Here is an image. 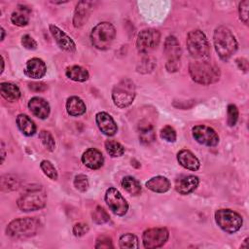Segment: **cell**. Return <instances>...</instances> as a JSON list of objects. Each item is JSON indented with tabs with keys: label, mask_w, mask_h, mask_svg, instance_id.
Instances as JSON below:
<instances>
[{
	"label": "cell",
	"mask_w": 249,
	"mask_h": 249,
	"mask_svg": "<svg viewBox=\"0 0 249 249\" xmlns=\"http://www.w3.org/2000/svg\"><path fill=\"white\" fill-rule=\"evenodd\" d=\"M236 64L238 65V67L241 69V70H243V71H247V69H248V62H247V60L245 59V58H243V57H239V58H237L236 60Z\"/></svg>",
	"instance_id": "45"
},
{
	"label": "cell",
	"mask_w": 249,
	"mask_h": 249,
	"mask_svg": "<svg viewBox=\"0 0 249 249\" xmlns=\"http://www.w3.org/2000/svg\"><path fill=\"white\" fill-rule=\"evenodd\" d=\"M122 187L132 196H138L141 193V186L139 182L131 176H125L123 178Z\"/></svg>",
	"instance_id": "29"
},
{
	"label": "cell",
	"mask_w": 249,
	"mask_h": 249,
	"mask_svg": "<svg viewBox=\"0 0 249 249\" xmlns=\"http://www.w3.org/2000/svg\"><path fill=\"white\" fill-rule=\"evenodd\" d=\"M66 76L75 82H85L89 79V72L86 68L79 65H72L66 68Z\"/></svg>",
	"instance_id": "28"
},
{
	"label": "cell",
	"mask_w": 249,
	"mask_h": 249,
	"mask_svg": "<svg viewBox=\"0 0 249 249\" xmlns=\"http://www.w3.org/2000/svg\"><path fill=\"white\" fill-rule=\"evenodd\" d=\"M189 73L192 79L201 85H210L220 79V69L207 61L192 62L189 66Z\"/></svg>",
	"instance_id": "4"
},
{
	"label": "cell",
	"mask_w": 249,
	"mask_h": 249,
	"mask_svg": "<svg viewBox=\"0 0 249 249\" xmlns=\"http://www.w3.org/2000/svg\"><path fill=\"white\" fill-rule=\"evenodd\" d=\"M135 86L129 79L120 81L112 90V99L119 108L128 107L135 98Z\"/></svg>",
	"instance_id": "6"
},
{
	"label": "cell",
	"mask_w": 249,
	"mask_h": 249,
	"mask_svg": "<svg viewBox=\"0 0 249 249\" xmlns=\"http://www.w3.org/2000/svg\"><path fill=\"white\" fill-rule=\"evenodd\" d=\"M95 248H113V243H112V239L107 236V235H100L97 237L96 239V243H95Z\"/></svg>",
	"instance_id": "41"
},
{
	"label": "cell",
	"mask_w": 249,
	"mask_h": 249,
	"mask_svg": "<svg viewBox=\"0 0 249 249\" xmlns=\"http://www.w3.org/2000/svg\"><path fill=\"white\" fill-rule=\"evenodd\" d=\"M92 220L95 224H104L110 220L109 214L101 206H97L92 212Z\"/></svg>",
	"instance_id": "35"
},
{
	"label": "cell",
	"mask_w": 249,
	"mask_h": 249,
	"mask_svg": "<svg viewBox=\"0 0 249 249\" xmlns=\"http://www.w3.org/2000/svg\"><path fill=\"white\" fill-rule=\"evenodd\" d=\"M1 58H2V70H1V74H2L4 71V58H3V56Z\"/></svg>",
	"instance_id": "48"
},
{
	"label": "cell",
	"mask_w": 249,
	"mask_h": 249,
	"mask_svg": "<svg viewBox=\"0 0 249 249\" xmlns=\"http://www.w3.org/2000/svg\"><path fill=\"white\" fill-rule=\"evenodd\" d=\"M74 187L80 192H86L89 189V181L86 175L79 174L74 178Z\"/></svg>",
	"instance_id": "38"
},
{
	"label": "cell",
	"mask_w": 249,
	"mask_h": 249,
	"mask_svg": "<svg viewBox=\"0 0 249 249\" xmlns=\"http://www.w3.org/2000/svg\"><path fill=\"white\" fill-rule=\"evenodd\" d=\"M95 121L98 128L100 131L107 135V136H113L116 134L118 127L113 120V118L106 112H99L95 116Z\"/></svg>",
	"instance_id": "16"
},
{
	"label": "cell",
	"mask_w": 249,
	"mask_h": 249,
	"mask_svg": "<svg viewBox=\"0 0 249 249\" xmlns=\"http://www.w3.org/2000/svg\"><path fill=\"white\" fill-rule=\"evenodd\" d=\"M215 221L228 233H234L239 231L243 223L241 216L231 209H218L215 212Z\"/></svg>",
	"instance_id": "8"
},
{
	"label": "cell",
	"mask_w": 249,
	"mask_h": 249,
	"mask_svg": "<svg viewBox=\"0 0 249 249\" xmlns=\"http://www.w3.org/2000/svg\"><path fill=\"white\" fill-rule=\"evenodd\" d=\"M116 36V30L112 23L103 21L96 24L90 33V41L94 48L104 51L111 47Z\"/></svg>",
	"instance_id": "5"
},
{
	"label": "cell",
	"mask_w": 249,
	"mask_h": 249,
	"mask_svg": "<svg viewBox=\"0 0 249 249\" xmlns=\"http://www.w3.org/2000/svg\"><path fill=\"white\" fill-rule=\"evenodd\" d=\"M138 129H139V139L141 143L147 145L152 143L155 140L156 134H155L154 127L147 121H142L138 125Z\"/></svg>",
	"instance_id": "26"
},
{
	"label": "cell",
	"mask_w": 249,
	"mask_h": 249,
	"mask_svg": "<svg viewBox=\"0 0 249 249\" xmlns=\"http://www.w3.org/2000/svg\"><path fill=\"white\" fill-rule=\"evenodd\" d=\"M42 228L41 222L34 217L13 220L6 228V233L12 238L22 239L36 235Z\"/></svg>",
	"instance_id": "1"
},
{
	"label": "cell",
	"mask_w": 249,
	"mask_h": 249,
	"mask_svg": "<svg viewBox=\"0 0 249 249\" xmlns=\"http://www.w3.org/2000/svg\"><path fill=\"white\" fill-rule=\"evenodd\" d=\"M46 72H47V66L42 59L38 57H33L26 62V65L24 68V74L27 77L32 79H41L45 76Z\"/></svg>",
	"instance_id": "18"
},
{
	"label": "cell",
	"mask_w": 249,
	"mask_h": 249,
	"mask_svg": "<svg viewBox=\"0 0 249 249\" xmlns=\"http://www.w3.org/2000/svg\"><path fill=\"white\" fill-rule=\"evenodd\" d=\"M186 44L188 51L193 57L204 58L209 55L208 40L201 30L195 29L189 32Z\"/></svg>",
	"instance_id": "7"
},
{
	"label": "cell",
	"mask_w": 249,
	"mask_h": 249,
	"mask_svg": "<svg viewBox=\"0 0 249 249\" xmlns=\"http://www.w3.org/2000/svg\"><path fill=\"white\" fill-rule=\"evenodd\" d=\"M82 162L90 169H98L103 165L104 158L100 151L89 148L83 154Z\"/></svg>",
	"instance_id": "19"
},
{
	"label": "cell",
	"mask_w": 249,
	"mask_h": 249,
	"mask_svg": "<svg viewBox=\"0 0 249 249\" xmlns=\"http://www.w3.org/2000/svg\"><path fill=\"white\" fill-rule=\"evenodd\" d=\"M247 241H248V238H246L245 240H244V243L241 245V247H247V245H246V243H247Z\"/></svg>",
	"instance_id": "49"
},
{
	"label": "cell",
	"mask_w": 249,
	"mask_h": 249,
	"mask_svg": "<svg viewBox=\"0 0 249 249\" xmlns=\"http://www.w3.org/2000/svg\"><path fill=\"white\" fill-rule=\"evenodd\" d=\"M163 52L166 57V70L168 72H176L180 68V57L182 54V50L175 36L170 35L165 39Z\"/></svg>",
	"instance_id": "9"
},
{
	"label": "cell",
	"mask_w": 249,
	"mask_h": 249,
	"mask_svg": "<svg viewBox=\"0 0 249 249\" xmlns=\"http://www.w3.org/2000/svg\"><path fill=\"white\" fill-rule=\"evenodd\" d=\"M105 201L110 210L118 216H124L128 210V204L126 200L116 188L112 187L106 191Z\"/></svg>",
	"instance_id": "12"
},
{
	"label": "cell",
	"mask_w": 249,
	"mask_h": 249,
	"mask_svg": "<svg viewBox=\"0 0 249 249\" xmlns=\"http://www.w3.org/2000/svg\"><path fill=\"white\" fill-rule=\"evenodd\" d=\"M248 9H249L248 0H244L239 3V8H238L239 18L245 24H248Z\"/></svg>",
	"instance_id": "40"
},
{
	"label": "cell",
	"mask_w": 249,
	"mask_h": 249,
	"mask_svg": "<svg viewBox=\"0 0 249 249\" xmlns=\"http://www.w3.org/2000/svg\"><path fill=\"white\" fill-rule=\"evenodd\" d=\"M28 108L39 119H46L50 114V105L42 97H32L28 102Z\"/></svg>",
	"instance_id": "20"
},
{
	"label": "cell",
	"mask_w": 249,
	"mask_h": 249,
	"mask_svg": "<svg viewBox=\"0 0 249 249\" xmlns=\"http://www.w3.org/2000/svg\"><path fill=\"white\" fill-rule=\"evenodd\" d=\"M238 119V109L234 104H230L228 106V124L230 126L235 125Z\"/></svg>",
	"instance_id": "39"
},
{
	"label": "cell",
	"mask_w": 249,
	"mask_h": 249,
	"mask_svg": "<svg viewBox=\"0 0 249 249\" xmlns=\"http://www.w3.org/2000/svg\"><path fill=\"white\" fill-rule=\"evenodd\" d=\"M31 13V10L24 6V5H18L17 10L13 12L11 16V21L18 26H25L29 22V15Z\"/></svg>",
	"instance_id": "22"
},
{
	"label": "cell",
	"mask_w": 249,
	"mask_h": 249,
	"mask_svg": "<svg viewBox=\"0 0 249 249\" xmlns=\"http://www.w3.org/2000/svg\"><path fill=\"white\" fill-rule=\"evenodd\" d=\"M39 138L41 140V142L43 143V145L46 147L47 150L49 151H53L55 148V142L54 139L53 137V135L47 131V130H41L39 133Z\"/></svg>",
	"instance_id": "34"
},
{
	"label": "cell",
	"mask_w": 249,
	"mask_h": 249,
	"mask_svg": "<svg viewBox=\"0 0 249 249\" xmlns=\"http://www.w3.org/2000/svg\"><path fill=\"white\" fill-rule=\"evenodd\" d=\"M93 9V3L90 1H81L77 4L73 17V25L76 28L83 26Z\"/></svg>",
	"instance_id": "15"
},
{
	"label": "cell",
	"mask_w": 249,
	"mask_h": 249,
	"mask_svg": "<svg viewBox=\"0 0 249 249\" xmlns=\"http://www.w3.org/2000/svg\"><path fill=\"white\" fill-rule=\"evenodd\" d=\"M1 33H2V36H1V41H3V40H4V38H5V30H4V28H3V27L1 28Z\"/></svg>",
	"instance_id": "47"
},
{
	"label": "cell",
	"mask_w": 249,
	"mask_h": 249,
	"mask_svg": "<svg viewBox=\"0 0 249 249\" xmlns=\"http://www.w3.org/2000/svg\"><path fill=\"white\" fill-rule=\"evenodd\" d=\"M194 138L202 145L213 147L219 143V136L216 131L204 124H198L193 127Z\"/></svg>",
	"instance_id": "13"
},
{
	"label": "cell",
	"mask_w": 249,
	"mask_h": 249,
	"mask_svg": "<svg viewBox=\"0 0 249 249\" xmlns=\"http://www.w3.org/2000/svg\"><path fill=\"white\" fill-rule=\"evenodd\" d=\"M146 187L155 193H165L170 189V182L164 176H156L146 182Z\"/></svg>",
	"instance_id": "23"
},
{
	"label": "cell",
	"mask_w": 249,
	"mask_h": 249,
	"mask_svg": "<svg viewBox=\"0 0 249 249\" xmlns=\"http://www.w3.org/2000/svg\"><path fill=\"white\" fill-rule=\"evenodd\" d=\"M177 160L184 168L192 171H196L200 166L198 159L191 151L186 149L181 150L177 154Z\"/></svg>",
	"instance_id": "21"
},
{
	"label": "cell",
	"mask_w": 249,
	"mask_h": 249,
	"mask_svg": "<svg viewBox=\"0 0 249 249\" xmlns=\"http://www.w3.org/2000/svg\"><path fill=\"white\" fill-rule=\"evenodd\" d=\"M105 149L109 156H111L112 158L121 157L124 153V148L123 147V145L114 140H107L105 142Z\"/></svg>",
	"instance_id": "30"
},
{
	"label": "cell",
	"mask_w": 249,
	"mask_h": 249,
	"mask_svg": "<svg viewBox=\"0 0 249 249\" xmlns=\"http://www.w3.org/2000/svg\"><path fill=\"white\" fill-rule=\"evenodd\" d=\"M17 124L19 130L26 136H31L36 132V125L27 115L19 114L17 117Z\"/></svg>",
	"instance_id": "27"
},
{
	"label": "cell",
	"mask_w": 249,
	"mask_h": 249,
	"mask_svg": "<svg viewBox=\"0 0 249 249\" xmlns=\"http://www.w3.org/2000/svg\"><path fill=\"white\" fill-rule=\"evenodd\" d=\"M155 66H156V59L152 56H146L142 58V60L140 61L139 65L137 66V71L143 74L150 73L154 70Z\"/></svg>",
	"instance_id": "33"
},
{
	"label": "cell",
	"mask_w": 249,
	"mask_h": 249,
	"mask_svg": "<svg viewBox=\"0 0 249 249\" xmlns=\"http://www.w3.org/2000/svg\"><path fill=\"white\" fill-rule=\"evenodd\" d=\"M28 86H29V89L33 91H44L48 89L47 85L44 84V83H41V82H39V83H36V82L35 83H30Z\"/></svg>",
	"instance_id": "44"
},
{
	"label": "cell",
	"mask_w": 249,
	"mask_h": 249,
	"mask_svg": "<svg viewBox=\"0 0 249 249\" xmlns=\"http://www.w3.org/2000/svg\"><path fill=\"white\" fill-rule=\"evenodd\" d=\"M169 232L165 228H153L144 231L142 241L145 248L153 249L161 247L168 239Z\"/></svg>",
	"instance_id": "11"
},
{
	"label": "cell",
	"mask_w": 249,
	"mask_h": 249,
	"mask_svg": "<svg viewBox=\"0 0 249 249\" xmlns=\"http://www.w3.org/2000/svg\"><path fill=\"white\" fill-rule=\"evenodd\" d=\"M19 186V180L13 175H4L1 178V189L2 191H14Z\"/></svg>",
	"instance_id": "31"
},
{
	"label": "cell",
	"mask_w": 249,
	"mask_h": 249,
	"mask_svg": "<svg viewBox=\"0 0 249 249\" xmlns=\"http://www.w3.org/2000/svg\"><path fill=\"white\" fill-rule=\"evenodd\" d=\"M49 29L60 49L69 53H73L76 51V45L74 41L64 31H62L60 28L53 24H50Z\"/></svg>",
	"instance_id": "14"
},
{
	"label": "cell",
	"mask_w": 249,
	"mask_h": 249,
	"mask_svg": "<svg viewBox=\"0 0 249 249\" xmlns=\"http://www.w3.org/2000/svg\"><path fill=\"white\" fill-rule=\"evenodd\" d=\"M160 33L153 28L140 31L136 38V48L139 53H147L153 51L160 43Z\"/></svg>",
	"instance_id": "10"
},
{
	"label": "cell",
	"mask_w": 249,
	"mask_h": 249,
	"mask_svg": "<svg viewBox=\"0 0 249 249\" xmlns=\"http://www.w3.org/2000/svg\"><path fill=\"white\" fill-rule=\"evenodd\" d=\"M213 42L216 53L223 60H228L237 50V42L232 32L226 26H219L215 29Z\"/></svg>",
	"instance_id": "2"
},
{
	"label": "cell",
	"mask_w": 249,
	"mask_h": 249,
	"mask_svg": "<svg viewBox=\"0 0 249 249\" xmlns=\"http://www.w3.org/2000/svg\"><path fill=\"white\" fill-rule=\"evenodd\" d=\"M66 111L70 116H81L86 112V104L78 96H71L66 101Z\"/></svg>",
	"instance_id": "24"
},
{
	"label": "cell",
	"mask_w": 249,
	"mask_h": 249,
	"mask_svg": "<svg viewBox=\"0 0 249 249\" xmlns=\"http://www.w3.org/2000/svg\"><path fill=\"white\" fill-rule=\"evenodd\" d=\"M121 248H138V238L133 233H124L119 241Z\"/></svg>",
	"instance_id": "32"
},
{
	"label": "cell",
	"mask_w": 249,
	"mask_h": 249,
	"mask_svg": "<svg viewBox=\"0 0 249 249\" xmlns=\"http://www.w3.org/2000/svg\"><path fill=\"white\" fill-rule=\"evenodd\" d=\"M160 134V137L167 142H175L176 140V131L170 125H165L164 127H162Z\"/></svg>",
	"instance_id": "37"
},
{
	"label": "cell",
	"mask_w": 249,
	"mask_h": 249,
	"mask_svg": "<svg viewBox=\"0 0 249 249\" xmlns=\"http://www.w3.org/2000/svg\"><path fill=\"white\" fill-rule=\"evenodd\" d=\"M89 226L85 223H78L73 227V233L75 236H83L89 231Z\"/></svg>",
	"instance_id": "43"
},
{
	"label": "cell",
	"mask_w": 249,
	"mask_h": 249,
	"mask_svg": "<svg viewBox=\"0 0 249 249\" xmlns=\"http://www.w3.org/2000/svg\"><path fill=\"white\" fill-rule=\"evenodd\" d=\"M47 202V195L41 186L27 187L18 197L17 204L21 211H35L43 208Z\"/></svg>",
	"instance_id": "3"
},
{
	"label": "cell",
	"mask_w": 249,
	"mask_h": 249,
	"mask_svg": "<svg viewBox=\"0 0 249 249\" xmlns=\"http://www.w3.org/2000/svg\"><path fill=\"white\" fill-rule=\"evenodd\" d=\"M40 167H41L42 171L44 172V174L47 175L50 179H52V180L57 179V171L50 160H42L40 163Z\"/></svg>",
	"instance_id": "36"
},
{
	"label": "cell",
	"mask_w": 249,
	"mask_h": 249,
	"mask_svg": "<svg viewBox=\"0 0 249 249\" xmlns=\"http://www.w3.org/2000/svg\"><path fill=\"white\" fill-rule=\"evenodd\" d=\"M198 178L195 175H182L175 181V190L181 195H189L198 186Z\"/></svg>",
	"instance_id": "17"
},
{
	"label": "cell",
	"mask_w": 249,
	"mask_h": 249,
	"mask_svg": "<svg viewBox=\"0 0 249 249\" xmlns=\"http://www.w3.org/2000/svg\"><path fill=\"white\" fill-rule=\"evenodd\" d=\"M1 157H2V159H1V162H3L4 161V159H5V150H4V143H3V141H2V143H1Z\"/></svg>",
	"instance_id": "46"
},
{
	"label": "cell",
	"mask_w": 249,
	"mask_h": 249,
	"mask_svg": "<svg viewBox=\"0 0 249 249\" xmlns=\"http://www.w3.org/2000/svg\"><path fill=\"white\" fill-rule=\"evenodd\" d=\"M21 45L27 50H35L37 48V42L28 34L21 37Z\"/></svg>",
	"instance_id": "42"
},
{
	"label": "cell",
	"mask_w": 249,
	"mask_h": 249,
	"mask_svg": "<svg viewBox=\"0 0 249 249\" xmlns=\"http://www.w3.org/2000/svg\"><path fill=\"white\" fill-rule=\"evenodd\" d=\"M0 90L2 97L9 102H14L20 97V90L18 87L13 83H1Z\"/></svg>",
	"instance_id": "25"
}]
</instances>
